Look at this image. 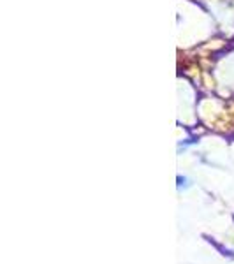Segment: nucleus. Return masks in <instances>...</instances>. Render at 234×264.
Wrapping results in <instances>:
<instances>
[]
</instances>
